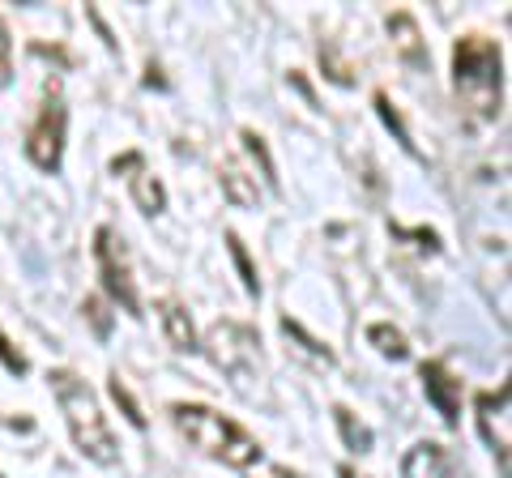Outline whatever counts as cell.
<instances>
[{"instance_id":"6da1fadb","label":"cell","mask_w":512,"mask_h":478,"mask_svg":"<svg viewBox=\"0 0 512 478\" xmlns=\"http://www.w3.org/2000/svg\"><path fill=\"white\" fill-rule=\"evenodd\" d=\"M47 385H52V397H56V406L64 414V427H69L77 453H82L86 461H94V466H116L120 444H116V436H111V423H107L94 389L82 376H73L69 368L47 372Z\"/></svg>"},{"instance_id":"7a4b0ae2","label":"cell","mask_w":512,"mask_h":478,"mask_svg":"<svg viewBox=\"0 0 512 478\" xmlns=\"http://www.w3.org/2000/svg\"><path fill=\"white\" fill-rule=\"evenodd\" d=\"M171 423L180 427V436L192 444V449H201L205 457L222 461V466L231 470H252L265 461V449L261 440L248 436L244 427L227 414H218L210 406H197V402H175L171 406Z\"/></svg>"},{"instance_id":"3957f363","label":"cell","mask_w":512,"mask_h":478,"mask_svg":"<svg viewBox=\"0 0 512 478\" xmlns=\"http://www.w3.org/2000/svg\"><path fill=\"white\" fill-rule=\"evenodd\" d=\"M504 60H500V47L491 39H461L453 47V82L457 94L466 99V107H474L478 120H495L500 116V90H504Z\"/></svg>"},{"instance_id":"277c9868","label":"cell","mask_w":512,"mask_h":478,"mask_svg":"<svg viewBox=\"0 0 512 478\" xmlns=\"http://www.w3.org/2000/svg\"><path fill=\"white\" fill-rule=\"evenodd\" d=\"M64 137H69V107H64L60 90L52 86L39 107L35 124L26 129V158L35 163L43 175H56L64 163Z\"/></svg>"},{"instance_id":"5b68a950","label":"cell","mask_w":512,"mask_h":478,"mask_svg":"<svg viewBox=\"0 0 512 478\" xmlns=\"http://www.w3.org/2000/svg\"><path fill=\"white\" fill-rule=\"evenodd\" d=\"M94 261H99L103 291L111 295V304H120L128 316H146V312H141V299H137V286H133V269H128L124 239L111 227L94 231Z\"/></svg>"},{"instance_id":"8992f818","label":"cell","mask_w":512,"mask_h":478,"mask_svg":"<svg viewBox=\"0 0 512 478\" xmlns=\"http://www.w3.org/2000/svg\"><path fill=\"white\" fill-rule=\"evenodd\" d=\"M205 346H210V359L227 376H244L261 363V350H256L261 338H256V329L235 325V321H218L210 329V338H205Z\"/></svg>"},{"instance_id":"52a82bcc","label":"cell","mask_w":512,"mask_h":478,"mask_svg":"<svg viewBox=\"0 0 512 478\" xmlns=\"http://www.w3.org/2000/svg\"><path fill=\"white\" fill-rule=\"evenodd\" d=\"M508 397H512L508 385H500L495 393H478V397H474L478 432H483L487 449L500 457V478H508Z\"/></svg>"},{"instance_id":"ba28073f","label":"cell","mask_w":512,"mask_h":478,"mask_svg":"<svg viewBox=\"0 0 512 478\" xmlns=\"http://www.w3.org/2000/svg\"><path fill=\"white\" fill-rule=\"evenodd\" d=\"M111 171L128 180V193H133V201H137V210H141V214L158 218V214L167 210V188H163V180H158V175L146 167V158H141V154H124V158H116V163H111Z\"/></svg>"},{"instance_id":"9c48e42d","label":"cell","mask_w":512,"mask_h":478,"mask_svg":"<svg viewBox=\"0 0 512 478\" xmlns=\"http://www.w3.org/2000/svg\"><path fill=\"white\" fill-rule=\"evenodd\" d=\"M419 380H423V393H427V402L436 406L440 419L448 427H457L461 423V380H453V372H448L440 359H427L419 368Z\"/></svg>"},{"instance_id":"30bf717a","label":"cell","mask_w":512,"mask_h":478,"mask_svg":"<svg viewBox=\"0 0 512 478\" xmlns=\"http://www.w3.org/2000/svg\"><path fill=\"white\" fill-rule=\"evenodd\" d=\"M154 312H158V325H163L171 350H180V355H192V350H201L197 325H192V316H188V308L180 304V299H158Z\"/></svg>"},{"instance_id":"8fae6325","label":"cell","mask_w":512,"mask_h":478,"mask_svg":"<svg viewBox=\"0 0 512 478\" xmlns=\"http://www.w3.org/2000/svg\"><path fill=\"white\" fill-rule=\"evenodd\" d=\"M402 478H453V466L436 440H419L402 457Z\"/></svg>"},{"instance_id":"7c38bea8","label":"cell","mask_w":512,"mask_h":478,"mask_svg":"<svg viewBox=\"0 0 512 478\" xmlns=\"http://www.w3.org/2000/svg\"><path fill=\"white\" fill-rule=\"evenodd\" d=\"M218 184H222V197H227L235 210H256V205H261V193H256V175H248L239 163H222L218 167Z\"/></svg>"},{"instance_id":"4fadbf2b","label":"cell","mask_w":512,"mask_h":478,"mask_svg":"<svg viewBox=\"0 0 512 478\" xmlns=\"http://www.w3.org/2000/svg\"><path fill=\"white\" fill-rule=\"evenodd\" d=\"M389 35L397 43V52H402V60H410L414 69H427V52L419 43V26H414L410 13H393V18H389Z\"/></svg>"},{"instance_id":"5bb4252c","label":"cell","mask_w":512,"mask_h":478,"mask_svg":"<svg viewBox=\"0 0 512 478\" xmlns=\"http://www.w3.org/2000/svg\"><path fill=\"white\" fill-rule=\"evenodd\" d=\"M333 423H338V436L350 453H372V427H367L359 414H350L346 406H333Z\"/></svg>"},{"instance_id":"9a60e30c","label":"cell","mask_w":512,"mask_h":478,"mask_svg":"<svg viewBox=\"0 0 512 478\" xmlns=\"http://www.w3.org/2000/svg\"><path fill=\"white\" fill-rule=\"evenodd\" d=\"M367 342H372L384 359H397V363L410 359L406 333H402V329H393V325H384V321H380V325H367Z\"/></svg>"},{"instance_id":"2e32d148","label":"cell","mask_w":512,"mask_h":478,"mask_svg":"<svg viewBox=\"0 0 512 478\" xmlns=\"http://www.w3.org/2000/svg\"><path fill=\"white\" fill-rule=\"evenodd\" d=\"M376 111H380V120H384V129H389L393 137H397V146H402L410 158H419V146H414V137H410V129H406V124H402V116H397V111H393V103H389V94H384V90H376Z\"/></svg>"},{"instance_id":"e0dca14e","label":"cell","mask_w":512,"mask_h":478,"mask_svg":"<svg viewBox=\"0 0 512 478\" xmlns=\"http://www.w3.org/2000/svg\"><path fill=\"white\" fill-rule=\"evenodd\" d=\"M227 252H231L235 269H239V282H244V291H248V295H261V278H256V265H252V257H248L244 239H239L235 231H227Z\"/></svg>"},{"instance_id":"ac0fdd59","label":"cell","mask_w":512,"mask_h":478,"mask_svg":"<svg viewBox=\"0 0 512 478\" xmlns=\"http://www.w3.org/2000/svg\"><path fill=\"white\" fill-rule=\"evenodd\" d=\"M282 329H286V338H295V342H299L303 355H312L316 363H325V368H333V350H329V346H320V342H316L312 333L303 329L299 321H291V316H282Z\"/></svg>"},{"instance_id":"d6986e66","label":"cell","mask_w":512,"mask_h":478,"mask_svg":"<svg viewBox=\"0 0 512 478\" xmlns=\"http://www.w3.org/2000/svg\"><path fill=\"white\" fill-rule=\"evenodd\" d=\"M107 389H111V402H116V406H120V414L128 419V427H137V432H146V414H141L137 397L128 393L124 380H120V376H111V385H107Z\"/></svg>"},{"instance_id":"ffe728a7","label":"cell","mask_w":512,"mask_h":478,"mask_svg":"<svg viewBox=\"0 0 512 478\" xmlns=\"http://www.w3.org/2000/svg\"><path fill=\"white\" fill-rule=\"evenodd\" d=\"M239 141H244V150H248V154L256 158V163H261V175H265V184H269V188H274V193H278V167H274V158H269L265 141L256 137L252 129H244V133H239Z\"/></svg>"},{"instance_id":"44dd1931","label":"cell","mask_w":512,"mask_h":478,"mask_svg":"<svg viewBox=\"0 0 512 478\" xmlns=\"http://www.w3.org/2000/svg\"><path fill=\"white\" fill-rule=\"evenodd\" d=\"M82 312H86V321H90V329H94V338L107 342V333H111V312H107L103 299H99V295H90L86 304H82Z\"/></svg>"},{"instance_id":"7402d4cb","label":"cell","mask_w":512,"mask_h":478,"mask_svg":"<svg viewBox=\"0 0 512 478\" xmlns=\"http://www.w3.org/2000/svg\"><path fill=\"white\" fill-rule=\"evenodd\" d=\"M0 368H5L9 376H26V372H30V359L9 342V333H5V329H0Z\"/></svg>"},{"instance_id":"603a6c76","label":"cell","mask_w":512,"mask_h":478,"mask_svg":"<svg viewBox=\"0 0 512 478\" xmlns=\"http://www.w3.org/2000/svg\"><path fill=\"white\" fill-rule=\"evenodd\" d=\"M9 77H13V39H9L5 18H0V90L9 86Z\"/></svg>"},{"instance_id":"cb8c5ba5","label":"cell","mask_w":512,"mask_h":478,"mask_svg":"<svg viewBox=\"0 0 512 478\" xmlns=\"http://www.w3.org/2000/svg\"><path fill=\"white\" fill-rule=\"evenodd\" d=\"M338 478H355V470H350V466H338Z\"/></svg>"},{"instance_id":"d4e9b609","label":"cell","mask_w":512,"mask_h":478,"mask_svg":"<svg viewBox=\"0 0 512 478\" xmlns=\"http://www.w3.org/2000/svg\"><path fill=\"white\" fill-rule=\"evenodd\" d=\"M0 478H5V474H0Z\"/></svg>"}]
</instances>
